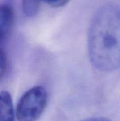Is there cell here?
Returning <instances> with one entry per match:
<instances>
[{
    "instance_id": "8992f818",
    "label": "cell",
    "mask_w": 120,
    "mask_h": 121,
    "mask_svg": "<svg viewBox=\"0 0 120 121\" xmlns=\"http://www.w3.org/2000/svg\"><path fill=\"white\" fill-rule=\"evenodd\" d=\"M7 67L6 56L4 50L0 48V79L4 75Z\"/></svg>"
},
{
    "instance_id": "ba28073f",
    "label": "cell",
    "mask_w": 120,
    "mask_h": 121,
    "mask_svg": "<svg viewBox=\"0 0 120 121\" xmlns=\"http://www.w3.org/2000/svg\"><path fill=\"white\" fill-rule=\"evenodd\" d=\"M82 121H111L110 120L105 118H88Z\"/></svg>"
},
{
    "instance_id": "277c9868",
    "label": "cell",
    "mask_w": 120,
    "mask_h": 121,
    "mask_svg": "<svg viewBox=\"0 0 120 121\" xmlns=\"http://www.w3.org/2000/svg\"><path fill=\"white\" fill-rule=\"evenodd\" d=\"M0 121H15L12 97L7 91L0 92Z\"/></svg>"
},
{
    "instance_id": "5b68a950",
    "label": "cell",
    "mask_w": 120,
    "mask_h": 121,
    "mask_svg": "<svg viewBox=\"0 0 120 121\" xmlns=\"http://www.w3.org/2000/svg\"><path fill=\"white\" fill-rule=\"evenodd\" d=\"M40 0H22V8L24 14L28 17H33L39 10Z\"/></svg>"
},
{
    "instance_id": "52a82bcc",
    "label": "cell",
    "mask_w": 120,
    "mask_h": 121,
    "mask_svg": "<svg viewBox=\"0 0 120 121\" xmlns=\"http://www.w3.org/2000/svg\"><path fill=\"white\" fill-rule=\"evenodd\" d=\"M45 3L54 8H59L65 6L70 0H44Z\"/></svg>"
},
{
    "instance_id": "7a4b0ae2",
    "label": "cell",
    "mask_w": 120,
    "mask_h": 121,
    "mask_svg": "<svg viewBox=\"0 0 120 121\" xmlns=\"http://www.w3.org/2000/svg\"><path fill=\"white\" fill-rule=\"evenodd\" d=\"M47 102L46 90L40 86H34L20 98L16 108L18 121H36L43 113Z\"/></svg>"
},
{
    "instance_id": "3957f363",
    "label": "cell",
    "mask_w": 120,
    "mask_h": 121,
    "mask_svg": "<svg viewBox=\"0 0 120 121\" xmlns=\"http://www.w3.org/2000/svg\"><path fill=\"white\" fill-rule=\"evenodd\" d=\"M14 23L13 11L7 4H0V44L11 33Z\"/></svg>"
},
{
    "instance_id": "6da1fadb",
    "label": "cell",
    "mask_w": 120,
    "mask_h": 121,
    "mask_svg": "<svg viewBox=\"0 0 120 121\" xmlns=\"http://www.w3.org/2000/svg\"><path fill=\"white\" fill-rule=\"evenodd\" d=\"M88 54L92 65L101 72H111L120 65V6H101L88 30Z\"/></svg>"
}]
</instances>
